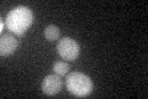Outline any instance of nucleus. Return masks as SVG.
Here are the masks:
<instances>
[{
	"label": "nucleus",
	"instance_id": "nucleus-1",
	"mask_svg": "<svg viewBox=\"0 0 148 99\" xmlns=\"http://www.w3.org/2000/svg\"><path fill=\"white\" fill-rule=\"evenodd\" d=\"M35 21V15L27 6H16L9 11L5 19L6 29L16 36H22Z\"/></svg>",
	"mask_w": 148,
	"mask_h": 99
},
{
	"label": "nucleus",
	"instance_id": "nucleus-2",
	"mask_svg": "<svg viewBox=\"0 0 148 99\" xmlns=\"http://www.w3.org/2000/svg\"><path fill=\"white\" fill-rule=\"evenodd\" d=\"M66 88L74 97L84 98L94 91V83L88 74L83 72H72L66 77Z\"/></svg>",
	"mask_w": 148,
	"mask_h": 99
},
{
	"label": "nucleus",
	"instance_id": "nucleus-3",
	"mask_svg": "<svg viewBox=\"0 0 148 99\" xmlns=\"http://www.w3.org/2000/svg\"><path fill=\"white\" fill-rule=\"evenodd\" d=\"M57 52L64 61H69V62H73L78 58V56L80 53V46L79 44L72 39V37H63L58 41L57 46Z\"/></svg>",
	"mask_w": 148,
	"mask_h": 99
},
{
	"label": "nucleus",
	"instance_id": "nucleus-4",
	"mask_svg": "<svg viewBox=\"0 0 148 99\" xmlns=\"http://www.w3.org/2000/svg\"><path fill=\"white\" fill-rule=\"evenodd\" d=\"M63 88V79L58 74H48L46 76L41 84V89L46 96H56L62 91Z\"/></svg>",
	"mask_w": 148,
	"mask_h": 99
},
{
	"label": "nucleus",
	"instance_id": "nucleus-5",
	"mask_svg": "<svg viewBox=\"0 0 148 99\" xmlns=\"http://www.w3.org/2000/svg\"><path fill=\"white\" fill-rule=\"evenodd\" d=\"M17 46H18V42L15 39V36H12L10 34H5V35L3 34L1 39H0V55L3 57L10 56L17 50Z\"/></svg>",
	"mask_w": 148,
	"mask_h": 99
},
{
	"label": "nucleus",
	"instance_id": "nucleus-6",
	"mask_svg": "<svg viewBox=\"0 0 148 99\" xmlns=\"http://www.w3.org/2000/svg\"><path fill=\"white\" fill-rule=\"evenodd\" d=\"M59 34H61V30H59V27L53 25V24H52V25H48L45 29V31H43L45 39L47 40V41H49V42H53L56 40H58L59 39Z\"/></svg>",
	"mask_w": 148,
	"mask_h": 99
},
{
	"label": "nucleus",
	"instance_id": "nucleus-7",
	"mask_svg": "<svg viewBox=\"0 0 148 99\" xmlns=\"http://www.w3.org/2000/svg\"><path fill=\"white\" fill-rule=\"evenodd\" d=\"M68 71H69V64L64 61H57V62L53 63V72L54 74H58V76H66L68 74Z\"/></svg>",
	"mask_w": 148,
	"mask_h": 99
},
{
	"label": "nucleus",
	"instance_id": "nucleus-8",
	"mask_svg": "<svg viewBox=\"0 0 148 99\" xmlns=\"http://www.w3.org/2000/svg\"><path fill=\"white\" fill-rule=\"evenodd\" d=\"M5 25H6V24L4 22V20H1V24H0V29H1V30H0V32H1V34H3V31H4V26H5Z\"/></svg>",
	"mask_w": 148,
	"mask_h": 99
}]
</instances>
